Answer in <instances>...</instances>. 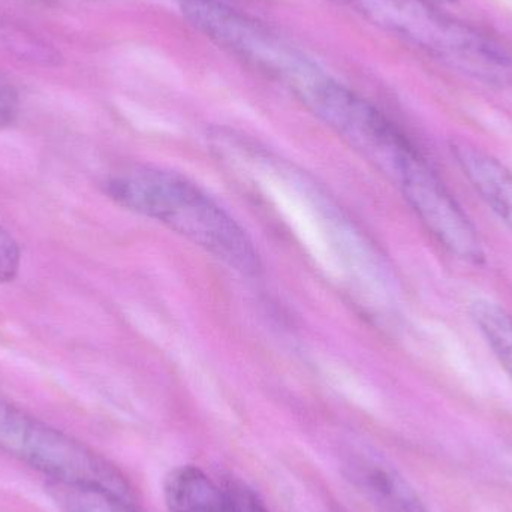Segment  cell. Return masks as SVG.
Masks as SVG:
<instances>
[{"label": "cell", "instance_id": "7", "mask_svg": "<svg viewBox=\"0 0 512 512\" xmlns=\"http://www.w3.org/2000/svg\"><path fill=\"white\" fill-rule=\"evenodd\" d=\"M164 498L170 512H225L224 490L195 466H180L167 475Z\"/></svg>", "mask_w": 512, "mask_h": 512}, {"label": "cell", "instance_id": "3", "mask_svg": "<svg viewBox=\"0 0 512 512\" xmlns=\"http://www.w3.org/2000/svg\"><path fill=\"white\" fill-rule=\"evenodd\" d=\"M0 450L47 475L54 484L134 501L128 481L108 460L2 397Z\"/></svg>", "mask_w": 512, "mask_h": 512}, {"label": "cell", "instance_id": "9", "mask_svg": "<svg viewBox=\"0 0 512 512\" xmlns=\"http://www.w3.org/2000/svg\"><path fill=\"white\" fill-rule=\"evenodd\" d=\"M57 501L68 512H140L134 502L119 496L80 487L59 486L54 484Z\"/></svg>", "mask_w": 512, "mask_h": 512}, {"label": "cell", "instance_id": "4", "mask_svg": "<svg viewBox=\"0 0 512 512\" xmlns=\"http://www.w3.org/2000/svg\"><path fill=\"white\" fill-rule=\"evenodd\" d=\"M186 20L216 47L295 96L325 72L288 39L219 0H182Z\"/></svg>", "mask_w": 512, "mask_h": 512}, {"label": "cell", "instance_id": "5", "mask_svg": "<svg viewBox=\"0 0 512 512\" xmlns=\"http://www.w3.org/2000/svg\"><path fill=\"white\" fill-rule=\"evenodd\" d=\"M342 468L376 512H430L406 478L373 448H343Z\"/></svg>", "mask_w": 512, "mask_h": 512}, {"label": "cell", "instance_id": "2", "mask_svg": "<svg viewBox=\"0 0 512 512\" xmlns=\"http://www.w3.org/2000/svg\"><path fill=\"white\" fill-rule=\"evenodd\" d=\"M433 56L480 71L511 66L495 39L451 17L435 0H328Z\"/></svg>", "mask_w": 512, "mask_h": 512}, {"label": "cell", "instance_id": "14", "mask_svg": "<svg viewBox=\"0 0 512 512\" xmlns=\"http://www.w3.org/2000/svg\"><path fill=\"white\" fill-rule=\"evenodd\" d=\"M219 2H224V0H219Z\"/></svg>", "mask_w": 512, "mask_h": 512}, {"label": "cell", "instance_id": "12", "mask_svg": "<svg viewBox=\"0 0 512 512\" xmlns=\"http://www.w3.org/2000/svg\"><path fill=\"white\" fill-rule=\"evenodd\" d=\"M18 98L15 90L0 80V131L9 128L17 119Z\"/></svg>", "mask_w": 512, "mask_h": 512}, {"label": "cell", "instance_id": "11", "mask_svg": "<svg viewBox=\"0 0 512 512\" xmlns=\"http://www.w3.org/2000/svg\"><path fill=\"white\" fill-rule=\"evenodd\" d=\"M21 249L11 233L0 225V283L12 282L18 276Z\"/></svg>", "mask_w": 512, "mask_h": 512}, {"label": "cell", "instance_id": "8", "mask_svg": "<svg viewBox=\"0 0 512 512\" xmlns=\"http://www.w3.org/2000/svg\"><path fill=\"white\" fill-rule=\"evenodd\" d=\"M472 321L502 369L512 378V315L501 304L486 298L472 301Z\"/></svg>", "mask_w": 512, "mask_h": 512}, {"label": "cell", "instance_id": "6", "mask_svg": "<svg viewBox=\"0 0 512 512\" xmlns=\"http://www.w3.org/2000/svg\"><path fill=\"white\" fill-rule=\"evenodd\" d=\"M451 153L481 200L512 231V171L468 141H453Z\"/></svg>", "mask_w": 512, "mask_h": 512}, {"label": "cell", "instance_id": "10", "mask_svg": "<svg viewBox=\"0 0 512 512\" xmlns=\"http://www.w3.org/2000/svg\"><path fill=\"white\" fill-rule=\"evenodd\" d=\"M225 512H268L254 490L240 481H228L224 489Z\"/></svg>", "mask_w": 512, "mask_h": 512}, {"label": "cell", "instance_id": "13", "mask_svg": "<svg viewBox=\"0 0 512 512\" xmlns=\"http://www.w3.org/2000/svg\"><path fill=\"white\" fill-rule=\"evenodd\" d=\"M435 2H438V3H447V2H454V0H435Z\"/></svg>", "mask_w": 512, "mask_h": 512}, {"label": "cell", "instance_id": "1", "mask_svg": "<svg viewBox=\"0 0 512 512\" xmlns=\"http://www.w3.org/2000/svg\"><path fill=\"white\" fill-rule=\"evenodd\" d=\"M104 192L114 203L165 225L234 270L248 276L261 271V259L246 231L186 177L134 165L110 174Z\"/></svg>", "mask_w": 512, "mask_h": 512}]
</instances>
